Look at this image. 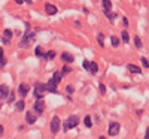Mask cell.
Returning a JSON list of instances; mask_svg holds the SVG:
<instances>
[{
    "label": "cell",
    "instance_id": "cell-1",
    "mask_svg": "<svg viewBox=\"0 0 149 139\" xmlns=\"http://www.w3.org/2000/svg\"><path fill=\"white\" fill-rule=\"evenodd\" d=\"M34 41H36V34H34V32L30 30V24L26 22V32H24V36L19 41V48H29L33 45Z\"/></svg>",
    "mask_w": 149,
    "mask_h": 139
},
{
    "label": "cell",
    "instance_id": "cell-2",
    "mask_svg": "<svg viewBox=\"0 0 149 139\" xmlns=\"http://www.w3.org/2000/svg\"><path fill=\"white\" fill-rule=\"evenodd\" d=\"M79 117L78 115H70L67 120H66V123H64V126H63V130L64 132H69L70 129H74L76 126L79 124Z\"/></svg>",
    "mask_w": 149,
    "mask_h": 139
},
{
    "label": "cell",
    "instance_id": "cell-3",
    "mask_svg": "<svg viewBox=\"0 0 149 139\" xmlns=\"http://www.w3.org/2000/svg\"><path fill=\"white\" fill-rule=\"evenodd\" d=\"M45 93H46V91H45L43 82H36L34 87H33V94H34V97H36V99H43Z\"/></svg>",
    "mask_w": 149,
    "mask_h": 139
},
{
    "label": "cell",
    "instance_id": "cell-4",
    "mask_svg": "<svg viewBox=\"0 0 149 139\" xmlns=\"http://www.w3.org/2000/svg\"><path fill=\"white\" fill-rule=\"evenodd\" d=\"M33 109H34V112L37 114V115H42L43 111H45V100L43 99H37L34 106H33Z\"/></svg>",
    "mask_w": 149,
    "mask_h": 139
},
{
    "label": "cell",
    "instance_id": "cell-5",
    "mask_svg": "<svg viewBox=\"0 0 149 139\" xmlns=\"http://www.w3.org/2000/svg\"><path fill=\"white\" fill-rule=\"evenodd\" d=\"M119 129H121L119 123L112 121V123L109 124V135H110V136H116V135L119 133Z\"/></svg>",
    "mask_w": 149,
    "mask_h": 139
},
{
    "label": "cell",
    "instance_id": "cell-6",
    "mask_svg": "<svg viewBox=\"0 0 149 139\" xmlns=\"http://www.w3.org/2000/svg\"><path fill=\"white\" fill-rule=\"evenodd\" d=\"M61 72H55L51 78H49V81H48V84H51V85H54V87H58V84L61 82Z\"/></svg>",
    "mask_w": 149,
    "mask_h": 139
},
{
    "label": "cell",
    "instance_id": "cell-7",
    "mask_svg": "<svg viewBox=\"0 0 149 139\" xmlns=\"http://www.w3.org/2000/svg\"><path fill=\"white\" fill-rule=\"evenodd\" d=\"M60 124H61V120L58 117H52V120H51V132L54 135H57V132L60 130Z\"/></svg>",
    "mask_w": 149,
    "mask_h": 139
},
{
    "label": "cell",
    "instance_id": "cell-8",
    "mask_svg": "<svg viewBox=\"0 0 149 139\" xmlns=\"http://www.w3.org/2000/svg\"><path fill=\"white\" fill-rule=\"evenodd\" d=\"M29 91H30V87H29L27 84H19V87H18V94H19L21 99L26 97V96L29 94Z\"/></svg>",
    "mask_w": 149,
    "mask_h": 139
},
{
    "label": "cell",
    "instance_id": "cell-9",
    "mask_svg": "<svg viewBox=\"0 0 149 139\" xmlns=\"http://www.w3.org/2000/svg\"><path fill=\"white\" fill-rule=\"evenodd\" d=\"M45 12H46L48 15H55L57 12H58V9L52 3H45Z\"/></svg>",
    "mask_w": 149,
    "mask_h": 139
},
{
    "label": "cell",
    "instance_id": "cell-10",
    "mask_svg": "<svg viewBox=\"0 0 149 139\" xmlns=\"http://www.w3.org/2000/svg\"><path fill=\"white\" fill-rule=\"evenodd\" d=\"M9 87L6 85V84H2L0 85V99H8V96H9Z\"/></svg>",
    "mask_w": 149,
    "mask_h": 139
},
{
    "label": "cell",
    "instance_id": "cell-11",
    "mask_svg": "<svg viewBox=\"0 0 149 139\" xmlns=\"http://www.w3.org/2000/svg\"><path fill=\"white\" fill-rule=\"evenodd\" d=\"M12 30H9V29H5V32H3V44H9L10 42V39H12Z\"/></svg>",
    "mask_w": 149,
    "mask_h": 139
},
{
    "label": "cell",
    "instance_id": "cell-12",
    "mask_svg": "<svg viewBox=\"0 0 149 139\" xmlns=\"http://www.w3.org/2000/svg\"><path fill=\"white\" fill-rule=\"evenodd\" d=\"M61 60L67 65V63H73L74 61V57L72 54H69V53H63V54H61Z\"/></svg>",
    "mask_w": 149,
    "mask_h": 139
},
{
    "label": "cell",
    "instance_id": "cell-13",
    "mask_svg": "<svg viewBox=\"0 0 149 139\" xmlns=\"http://www.w3.org/2000/svg\"><path fill=\"white\" fill-rule=\"evenodd\" d=\"M26 121H27V124H34L36 123V115H34L31 111H29L26 114Z\"/></svg>",
    "mask_w": 149,
    "mask_h": 139
},
{
    "label": "cell",
    "instance_id": "cell-14",
    "mask_svg": "<svg viewBox=\"0 0 149 139\" xmlns=\"http://www.w3.org/2000/svg\"><path fill=\"white\" fill-rule=\"evenodd\" d=\"M127 69H128L131 73H142V69H140L139 66H136V65H131V63L127 66Z\"/></svg>",
    "mask_w": 149,
    "mask_h": 139
},
{
    "label": "cell",
    "instance_id": "cell-15",
    "mask_svg": "<svg viewBox=\"0 0 149 139\" xmlns=\"http://www.w3.org/2000/svg\"><path fill=\"white\" fill-rule=\"evenodd\" d=\"M93 75H95L97 72H98V65H97V63L95 61H90V69H88Z\"/></svg>",
    "mask_w": 149,
    "mask_h": 139
},
{
    "label": "cell",
    "instance_id": "cell-16",
    "mask_svg": "<svg viewBox=\"0 0 149 139\" xmlns=\"http://www.w3.org/2000/svg\"><path fill=\"white\" fill-rule=\"evenodd\" d=\"M55 55H57V54H55V51L49 49L48 53H45V57H43V58H45V60H54V58H55Z\"/></svg>",
    "mask_w": 149,
    "mask_h": 139
},
{
    "label": "cell",
    "instance_id": "cell-17",
    "mask_svg": "<svg viewBox=\"0 0 149 139\" xmlns=\"http://www.w3.org/2000/svg\"><path fill=\"white\" fill-rule=\"evenodd\" d=\"M102 5L104 11H112V2L110 0H102Z\"/></svg>",
    "mask_w": 149,
    "mask_h": 139
},
{
    "label": "cell",
    "instance_id": "cell-18",
    "mask_svg": "<svg viewBox=\"0 0 149 139\" xmlns=\"http://www.w3.org/2000/svg\"><path fill=\"white\" fill-rule=\"evenodd\" d=\"M104 15L109 18V21H113L116 18V12H112V11H104Z\"/></svg>",
    "mask_w": 149,
    "mask_h": 139
},
{
    "label": "cell",
    "instance_id": "cell-19",
    "mask_svg": "<svg viewBox=\"0 0 149 139\" xmlns=\"http://www.w3.org/2000/svg\"><path fill=\"white\" fill-rule=\"evenodd\" d=\"M34 54H36V57H45V53H43V49H42V46H36V49H34Z\"/></svg>",
    "mask_w": 149,
    "mask_h": 139
},
{
    "label": "cell",
    "instance_id": "cell-20",
    "mask_svg": "<svg viewBox=\"0 0 149 139\" xmlns=\"http://www.w3.org/2000/svg\"><path fill=\"white\" fill-rule=\"evenodd\" d=\"M91 120H93V118H91L90 115H86V117L84 118V124H85L88 129H90V127H93V121H91Z\"/></svg>",
    "mask_w": 149,
    "mask_h": 139
},
{
    "label": "cell",
    "instance_id": "cell-21",
    "mask_svg": "<svg viewBox=\"0 0 149 139\" xmlns=\"http://www.w3.org/2000/svg\"><path fill=\"white\" fill-rule=\"evenodd\" d=\"M15 108H17V111H22L24 108H26V103H24V100H22V99L18 100V102L15 103Z\"/></svg>",
    "mask_w": 149,
    "mask_h": 139
},
{
    "label": "cell",
    "instance_id": "cell-22",
    "mask_svg": "<svg viewBox=\"0 0 149 139\" xmlns=\"http://www.w3.org/2000/svg\"><path fill=\"white\" fill-rule=\"evenodd\" d=\"M121 37H122V42H124V44H128V41H130L128 32H125V30H124V32L121 33Z\"/></svg>",
    "mask_w": 149,
    "mask_h": 139
},
{
    "label": "cell",
    "instance_id": "cell-23",
    "mask_svg": "<svg viewBox=\"0 0 149 139\" xmlns=\"http://www.w3.org/2000/svg\"><path fill=\"white\" fill-rule=\"evenodd\" d=\"M70 72H72V69H70L67 65H64V66H63V69H61V77H66V75H69Z\"/></svg>",
    "mask_w": 149,
    "mask_h": 139
},
{
    "label": "cell",
    "instance_id": "cell-24",
    "mask_svg": "<svg viewBox=\"0 0 149 139\" xmlns=\"http://www.w3.org/2000/svg\"><path fill=\"white\" fill-rule=\"evenodd\" d=\"M110 42H112V46L113 48H118V45H119V39L116 36H110Z\"/></svg>",
    "mask_w": 149,
    "mask_h": 139
},
{
    "label": "cell",
    "instance_id": "cell-25",
    "mask_svg": "<svg viewBox=\"0 0 149 139\" xmlns=\"http://www.w3.org/2000/svg\"><path fill=\"white\" fill-rule=\"evenodd\" d=\"M103 37H104L103 34H98V36H97V42H98V45H100L102 48H104V41H103Z\"/></svg>",
    "mask_w": 149,
    "mask_h": 139
},
{
    "label": "cell",
    "instance_id": "cell-26",
    "mask_svg": "<svg viewBox=\"0 0 149 139\" xmlns=\"http://www.w3.org/2000/svg\"><path fill=\"white\" fill-rule=\"evenodd\" d=\"M134 44H136V48H142V41H140L139 36L134 37Z\"/></svg>",
    "mask_w": 149,
    "mask_h": 139
},
{
    "label": "cell",
    "instance_id": "cell-27",
    "mask_svg": "<svg viewBox=\"0 0 149 139\" xmlns=\"http://www.w3.org/2000/svg\"><path fill=\"white\" fill-rule=\"evenodd\" d=\"M140 61H142V65H143L146 69H149V60H148L146 57H142V58H140Z\"/></svg>",
    "mask_w": 149,
    "mask_h": 139
},
{
    "label": "cell",
    "instance_id": "cell-28",
    "mask_svg": "<svg viewBox=\"0 0 149 139\" xmlns=\"http://www.w3.org/2000/svg\"><path fill=\"white\" fill-rule=\"evenodd\" d=\"M98 90H100V94L104 96V93H106V85H104V84H98Z\"/></svg>",
    "mask_w": 149,
    "mask_h": 139
},
{
    "label": "cell",
    "instance_id": "cell-29",
    "mask_svg": "<svg viewBox=\"0 0 149 139\" xmlns=\"http://www.w3.org/2000/svg\"><path fill=\"white\" fill-rule=\"evenodd\" d=\"M5 66H6V58H5V55H0V69Z\"/></svg>",
    "mask_w": 149,
    "mask_h": 139
},
{
    "label": "cell",
    "instance_id": "cell-30",
    "mask_svg": "<svg viewBox=\"0 0 149 139\" xmlns=\"http://www.w3.org/2000/svg\"><path fill=\"white\" fill-rule=\"evenodd\" d=\"M14 100H15V94H14V93H9V96H8V102L12 103Z\"/></svg>",
    "mask_w": 149,
    "mask_h": 139
},
{
    "label": "cell",
    "instance_id": "cell-31",
    "mask_svg": "<svg viewBox=\"0 0 149 139\" xmlns=\"http://www.w3.org/2000/svg\"><path fill=\"white\" fill-rule=\"evenodd\" d=\"M82 67H84L85 70H88V69H90V61H88V60H85V61L82 63Z\"/></svg>",
    "mask_w": 149,
    "mask_h": 139
},
{
    "label": "cell",
    "instance_id": "cell-32",
    "mask_svg": "<svg viewBox=\"0 0 149 139\" xmlns=\"http://www.w3.org/2000/svg\"><path fill=\"white\" fill-rule=\"evenodd\" d=\"M73 91H74V88H73L72 85H67V87H66V93H67V94H72Z\"/></svg>",
    "mask_w": 149,
    "mask_h": 139
},
{
    "label": "cell",
    "instance_id": "cell-33",
    "mask_svg": "<svg viewBox=\"0 0 149 139\" xmlns=\"http://www.w3.org/2000/svg\"><path fill=\"white\" fill-rule=\"evenodd\" d=\"M122 24H124L125 27L128 26V20H127V17H124V18H122Z\"/></svg>",
    "mask_w": 149,
    "mask_h": 139
},
{
    "label": "cell",
    "instance_id": "cell-34",
    "mask_svg": "<svg viewBox=\"0 0 149 139\" xmlns=\"http://www.w3.org/2000/svg\"><path fill=\"white\" fill-rule=\"evenodd\" d=\"M3 133H5V127L0 124V136H3Z\"/></svg>",
    "mask_w": 149,
    "mask_h": 139
},
{
    "label": "cell",
    "instance_id": "cell-35",
    "mask_svg": "<svg viewBox=\"0 0 149 139\" xmlns=\"http://www.w3.org/2000/svg\"><path fill=\"white\" fill-rule=\"evenodd\" d=\"M143 139H149V127L146 129V133H145V138Z\"/></svg>",
    "mask_w": 149,
    "mask_h": 139
},
{
    "label": "cell",
    "instance_id": "cell-36",
    "mask_svg": "<svg viewBox=\"0 0 149 139\" xmlns=\"http://www.w3.org/2000/svg\"><path fill=\"white\" fill-rule=\"evenodd\" d=\"M14 2H15L17 5H22V3H24V0H14Z\"/></svg>",
    "mask_w": 149,
    "mask_h": 139
},
{
    "label": "cell",
    "instance_id": "cell-37",
    "mask_svg": "<svg viewBox=\"0 0 149 139\" xmlns=\"http://www.w3.org/2000/svg\"><path fill=\"white\" fill-rule=\"evenodd\" d=\"M0 55H3V48L0 46Z\"/></svg>",
    "mask_w": 149,
    "mask_h": 139
},
{
    "label": "cell",
    "instance_id": "cell-38",
    "mask_svg": "<svg viewBox=\"0 0 149 139\" xmlns=\"http://www.w3.org/2000/svg\"><path fill=\"white\" fill-rule=\"evenodd\" d=\"M24 2H26V3H31V2H33V0H24Z\"/></svg>",
    "mask_w": 149,
    "mask_h": 139
},
{
    "label": "cell",
    "instance_id": "cell-39",
    "mask_svg": "<svg viewBox=\"0 0 149 139\" xmlns=\"http://www.w3.org/2000/svg\"><path fill=\"white\" fill-rule=\"evenodd\" d=\"M98 139H106V138H104V136H100V138H98Z\"/></svg>",
    "mask_w": 149,
    "mask_h": 139
},
{
    "label": "cell",
    "instance_id": "cell-40",
    "mask_svg": "<svg viewBox=\"0 0 149 139\" xmlns=\"http://www.w3.org/2000/svg\"><path fill=\"white\" fill-rule=\"evenodd\" d=\"M0 109H2V102H0Z\"/></svg>",
    "mask_w": 149,
    "mask_h": 139
}]
</instances>
